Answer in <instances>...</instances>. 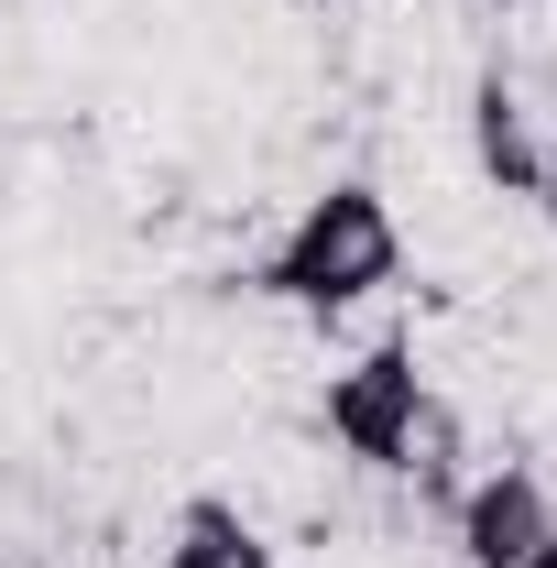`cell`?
<instances>
[{"label":"cell","mask_w":557,"mask_h":568,"mask_svg":"<svg viewBox=\"0 0 557 568\" xmlns=\"http://www.w3.org/2000/svg\"><path fill=\"white\" fill-rule=\"evenodd\" d=\"M394 274H405V230H394V209H383V186L340 175V186L306 197L295 230L252 263V295L306 306V317H340V306H361V295H383Z\"/></svg>","instance_id":"6da1fadb"},{"label":"cell","mask_w":557,"mask_h":568,"mask_svg":"<svg viewBox=\"0 0 557 568\" xmlns=\"http://www.w3.org/2000/svg\"><path fill=\"white\" fill-rule=\"evenodd\" d=\"M317 416H328V437H340L361 470H416V426H426V372H416V351L383 339V351H361L350 372H328Z\"/></svg>","instance_id":"7a4b0ae2"},{"label":"cell","mask_w":557,"mask_h":568,"mask_svg":"<svg viewBox=\"0 0 557 568\" xmlns=\"http://www.w3.org/2000/svg\"><path fill=\"white\" fill-rule=\"evenodd\" d=\"M547 536H557V503H547V481L525 459H492L482 481L459 493V558L470 568H514L525 547H547Z\"/></svg>","instance_id":"3957f363"},{"label":"cell","mask_w":557,"mask_h":568,"mask_svg":"<svg viewBox=\"0 0 557 568\" xmlns=\"http://www.w3.org/2000/svg\"><path fill=\"white\" fill-rule=\"evenodd\" d=\"M470 164H482L503 197H536V175H547V142H536V121H525V99H514L503 67L470 77Z\"/></svg>","instance_id":"277c9868"},{"label":"cell","mask_w":557,"mask_h":568,"mask_svg":"<svg viewBox=\"0 0 557 568\" xmlns=\"http://www.w3.org/2000/svg\"><path fill=\"white\" fill-rule=\"evenodd\" d=\"M164 568H274V547H263V525H252L241 503L198 493L175 514V536H164Z\"/></svg>","instance_id":"5b68a950"},{"label":"cell","mask_w":557,"mask_h":568,"mask_svg":"<svg viewBox=\"0 0 557 568\" xmlns=\"http://www.w3.org/2000/svg\"><path fill=\"white\" fill-rule=\"evenodd\" d=\"M536 197H547V209H557V142H547V175H536Z\"/></svg>","instance_id":"8992f818"},{"label":"cell","mask_w":557,"mask_h":568,"mask_svg":"<svg viewBox=\"0 0 557 568\" xmlns=\"http://www.w3.org/2000/svg\"><path fill=\"white\" fill-rule=\"evenodd\" d=\"M514 568H557V536H547V547H525V558H514Z\"/></svg>","instance_id":"52a82bcc"}]
</instances>
